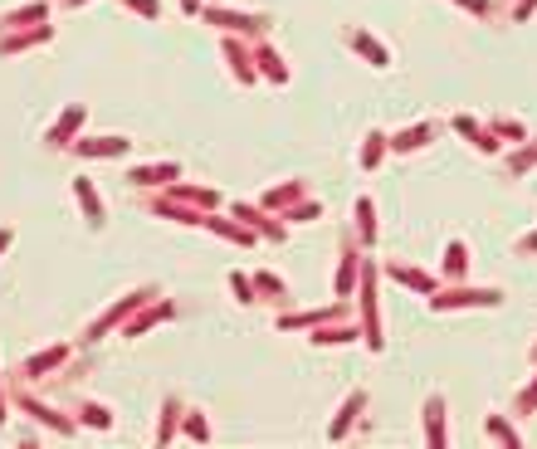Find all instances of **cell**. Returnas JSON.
<instances>
[{
  "mask_svg": "<svg viewBox=\"0 0 537 449\" xmlns=\"http://www.w3.org/2000/svg\"><path fill=\"white\" fill-rule=\"evenodd\" d=\"M83 157H118V151H127L122 137H89V142H74Z\"/></svg>",
  "mask_w": 537,
  "mask_h": 449,
  "instance_id": "1",
  "label": "cell"
},
{
  "mask_svg": "<svg viewBox=\"0 0 537 449\" xmlns=\"http://www.w3.org/2000/svg\"><path fill=\"white\" fill-rule=\"evenodd\" d=\"M79 122H83V108H68L59 122H54V132H49V147H68V137L79 132Z\"/></svg>",
  "mask_w": 537,
  "mask_h": 449,
  "instance_id": "2",
  "label": "cell"
},
{
  "mask_svg": "<svg viewBox=\"0 0 537 449\" xmlns=\"http://www.w3.org/2000/svg\"><path fill=\"white\" fill-rule=\"evenodd\" d=\"M455 303H499V293H493V288H464V293H445V298H435V308H455Z\"/></svg>",
  "mask_w": 537,
  "mask_h": 449,
  "instance_id": "3",
  "label": "cell"
},
{
  "mask_svg": "<svg viewBox=\"0 0 537 449\" xmlns=\"http://www.w3.org/2000/svg\"><path fill=\"white\" fill-rule=\"evenodd\" d=\"M39 20H45V5H25V10H10V16L0 20V30H30Z\"/></svg>",
  "mask_w": 537,
  "mask_h": 449,
  "instance_id": "4",
  "label": "cell"
},
{
  "mask_svg": "<svg viewBox=\"0 0 537 449\" xmlns=\"http://www.w3.org/2000/svg\"><path fill=\"white\" fill-rule=\"evenodd\" d=\"M68 357V347H54V352H45V357H35L30 361V367H25V371H30V376H45L49 367H59V361Z\"/></svg>",
  "mask_w": 537,
  "mask_h": 449,
  "instance_id": "5",
  "label": "cell"
},
{
  "mask_svg": "<svg viewBox=\"0 0 537 449\" xmlns=\"http://www.w3.org/2000/svg\"><path fill=\"white\" fill-rule=\"evenodd\" d=\"M74 191H79V201H83V210H89V220L98 224V220H103V210H98V195H93V186H89V181H74Z\"/></svg>",
  "mask_w": 537,
  "mask_h": 449,
  "instance_id": "6",
  "label": "cell"
},
{
  "mask_svg": "<svg viewBox=\"0 0 537 449\" xmlns=\"http://www.w3.org/2000/svg\"><path fill=\"white\" fill-rule=\"evenodd\" d=\"M362 401H366V396H352V401L342 405V420H337V425H332V440H342V430L352 425V415H357V411H362Z\"/></svg>",
  "mask_w": 537,
  "mask_h": 449,
  "instance_id": "7",
  "label": "cell"
},
{
  "mask_svg": "<svg viewBox=\"0 0 537 449\" xmlns=\"http://www.w3.org/2000/svg\"><path fill=\"white\" fill-rule=\"evenodd\" d=\"M172 176H176V166H157V172L147 166V172H132L137 186H152V181H172Z\"/></svg>",
  "mask_w": 537,
  "mask_h": 449,
  "instance_id": "8",
  "label": "cell"
},
{
  "mask_svg": "<svg viewBox=\"0 0 537 449\" xmlns=\"http://www.w3.org/2000/svg\"><path fill=\"white\" fill-rule=\"evenodd\" d=\"M420 142H430V128H411V132L395 137V147H401V151H411V147H420Z\"/></svg>",
  "mask_w": 537,
  "mask_h": 449,
  "instance_id": "9",
  "label": "cell"
},
{
  "mask_svg": "<svg viewBox=\"0 0 537 449\" xmlns=\"http://www.w3.org/2000/svg\"><path fill=\"white\" fill-rule=\"evenodd\" d=\"M426 420H430V444H445V430H440V401H430Z\"/></svg>",
  "mask_w": 537,
  "mask_h": 449,
  "instance_id": "10",
  "label": "cell"
},
{
  "mask_svg": "<svg viewBox=\"0 0 537 449\" xmlns=\"http://www.w3.org/2000/svg\"><path fill=\"white\" fill-rule=\"evenodd\" d=\"M352 45H357V49L366 54V59H376V64H391V59H386V49H376V45H372V39H366V35H357V39H352Z\"/></svg>",
  "mask_w": 537,
  "mask_h": 449,
  "instance_id": "11",
  "label": "cell"
},
{
  "mask_svg": "<svg viewBox=\"0 0 537 449\" xmlns=\"http://www.w3.org/2000/svg\"><path fill=\"white\" fill-rule=\"evenodd\" d=\"M464 264H469V249H464V245H449V274H464Z\"/></svg>",
  "mask_w": 537,
  "mask_h": 449,
  "instance_id": "12",
  "label": "cell"
},
{
  "mask_svg": "<svg viewBox=\"0 0 537 449\" xmlns=\"http://www.w3.org/2000/svg\"><path fill=\"white\" fill-rule=\"evenodd\" d=\"M381 142H386V137H381V132H372V137H366V157H362L366 166H376V162H381Z\"/></svg>",
  "mask_w": 537,
  "mask_h": 449,
  "instance_id": "13",
  "label": "cell"
},
{
  "mask_svg": "<svg viewBox=\"0 0 537 449\" xmlns=\"http://www.w3.org/2000/svg\"><path fill=\"white\" fill-rule=\"evenodd\" d=\"M395 278H401V284H411V288H435L426 274H411V269H395Z\"/></svg>",
  "mask_w": 537,
  "mask_h": 449,
  "instance_id": "14",
  "label": "cell"
},
{
  "mask_svg": "<svg viewBox=\"0 0 537 449\" xmlns=\"http://www.w3.org/2000/svg\"><path fill=\"white\" fill-rule=\"evenodd\" d=\"M83 420H89V425H98V430H103V425H108V411H98V405H89V411H83Z\"/></svg>",
  "mask_w": 537,
  "mask_h": 449,
  "instance_id": "15",
  "label": "cell"
},
{
  "mask_svg": "<svg viewBox=\"0 0 537 449\" xmlns=\"http://www.w3.org/2000/svg\"><path fill=\"white\" fill-rule=\"evenodd\" d=\"M127 5H132V10H142V16H157V10H162L157 0H127Z\"/></svg>",
  "mask_w": 537,
  "mask_h": 449,
  "instance_id": "16",
  "label": "cell"
},
{
  "mask_svg": "<svg viewBox=\"0 0 537 449\" xmlns=\"http://www.w3.org/2000/svg\"><path fill=\"white\" fill-rule=\"evenodd\" d=\"M5 245H10V230H0V255H5Z\"/></svg>",
  "mask_w": 537,
  "mask_h": 449,
  "instance_id": "17",
  "label": "cell"
},
{
  "mask_svg": "<svg viewBox=\"0 0 537 449\" xmlns=\"http://www.w3.org/2000/svg\"><path fill=\"white\" fill-rule=\"evenodd\" d=\"M0 420H5V396H0Z\"/></svg>",
  "mask_w": 537,
  "mask_h": 449,
  "instance_id": "18",
  "label": "cell"
}]
</instances>
